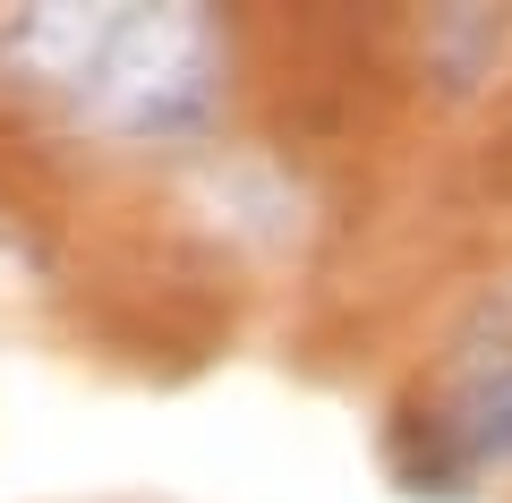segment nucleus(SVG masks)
<instances>
[{
	"mask_svg": "<svg viewBox=\"0 0 512 503\" xmlns=\"http://www.w3.org/2000/svg\"><path fill=\"white\" fill-rule=\"evenodd\" d=\"M111 18H120V9H69V0H43V9L0 18V86L69 94V103H77V86H86L94 52H103Z\"/></svg>",
	"mask_w": 512,
	"mask_h": 503,
	"instance_id": "nucleus-2",
	"label": "nucleus"
},
{
	"mask_svg": "<svg viewBox=\"0 0 512 503\" xmlns=\"http://www.w3.org/2000/svg\"><path fill=\"white\" fill-rule=\"evenodd\" d=\"M495 43H504V26H495L487 9H444V18L427 26V60H436L444 86H470V77L495 60Z\"/></svg>",
	"mask_w": 512,
	"mask_h": 503,
	"instance_id": "nucleus-3",
	"label": "nucleus"
},
{
	"mask_svg": "<svg viewBox=\"0 0 512 503\" xmlns=\"http://www.w3.org/2000/svg\"><path fill=\"white\" fill-rule=\"evenodd\" d=\"M222 69H231V43H222L214 9H197V0L120 9L69 111L94 128V137L171 145V137H197V128L214 120Z\"/></svg>",
	"mask_w": 512,
	"mask_h": 503,
	"instance_id": "nucleus-1",
	"label": "nucleus"
}]
</instances>
